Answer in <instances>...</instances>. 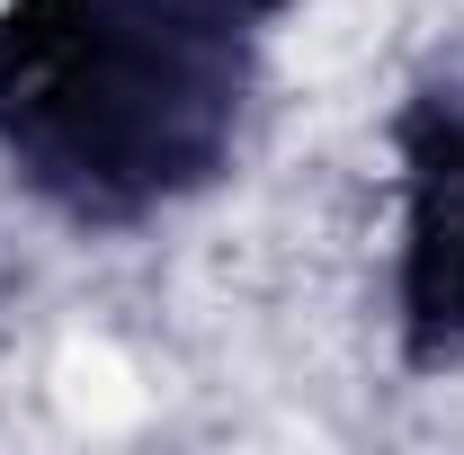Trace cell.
<instances>
[{"label":"cell","instance_id":"cell-1","mask_svg":"<svg viewBox=\"0 0 464 455\" xmlns=\"http://www.w3.org/2000/svg\"><path fill=\"white\" fill-rule=\"evenodd\" d=\"M411 268H420V331L438 348H464V116L438 125V152L420 161Z\"/></svg>","mask_w":464,"mask_h":455}]
</instances>
